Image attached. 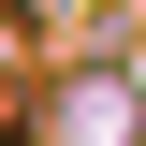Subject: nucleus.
I'll return each mask as SVG.
<instances>
[{
    "instance_id": "obj_1",
    "label": "nucleus",
    "mask_w": 146,
    "mask_h": 146,
    "mask_svg": "<svg viewBox=\"0 0 146 146\" xmlns=\"http://www.w3.org/2000/svg\"><path fill=\"white\" fill-rule=\"evenodd\" d=\"M73 146H131V88H73Z\"/></svg>"
}]
</instances>
